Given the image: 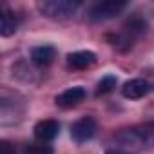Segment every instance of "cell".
<instances>
[{
    "instance_id": "obj_11",
    "label": "cell",
    "mask_w": 154,
    "mask_h": 154,
    "mask_svg": "<svg viewBox=\"0 0 154 154\" xmlns=\"http://www.w3.org/2000/svg\"><path fill=\"white\" fill-rule=\"evenodd\" d=\"M116 82H118V80H116V76H111V74L103 76V78L98 82V87H96V96L111 93V91L116 87Z\"/></svg>"
},
{
    "instance_id": "obj_10",
    "label": "cell",
    "mask_w": 154,
    "mask_h": 154,
    "mask_svg": "<svg viewBox=\"0 0 154 154\" xmlns=\"http://www.w3.org/2000/svg\"><path fill=\"white\" fill-rule=\"evenodd\" d=\"M18 29V18L11 11H4L2 20H0V35L2 36H11Z\"/></svg>"
},
{
    "instance_id": "obj_3",
    "label": "cell",
    "mask_w": 154,
    "mask_h": 154,
    "mask_svg": "<svg viewBox=\"0 0 154 154\" xmlns=\"http://www.w3.org/2000/svg\"><path fill=\"white\" fill-rule=\"evenodd\" d=\"M127 8L125 2H118V0H105V2H98L89 9V20L91 22H105L114 17H118L123 9Z\"/></svg>"
},
{
    "instance_id": "obj_5",
    "label": "cell",
    "mask_w": 154,
    "mask_h": 154,
    "mask_svg": "<svg viewBox=\"0 0 154 154\" xmlns=\"http://www.w3.org/2000/svg\"><path fill=\"white\" fill-rule=\"evenodd\" d=\"M150 93V85L147 80L143 78H134V80H129L123 84L122 87V94L129 100H138V98H143Z\"/></svg>"
},
{
    "instance_id": "obj_8",
    "label": "cell",
    "mask_w": 154,
    "mask_h": 154,
    "mask_svg": "<svg viewBox=\"0 0 154 154\" xmlns=\"http://www.w3.org/2000/svg\"><path fill=\"white\" fill-rule=\"evenodd\" d=\"M94 62H96V54L93 51H76L67 56V63L72 69H87L94 65Z\"/></svg>"
},
{
    "instance_id": "obj_14",
    "label": "cell",
    "mask_w": 154,
    "mask_h": 154,
    "mask_svg": "<svg viewBox=\"0 0 154 154\" xmlns=\"http://www.w3.org/2000/svg\"><path fill=\"white\" fill-rule=\"evenodd\" d=\"M105 154H129L127 150H122V149H109Z\"/></svg>"
},
{
    "instance_id": "obj_2",
    "label": "cell",
    "mask_w": 154,
    "mask_h": 154,
    "mask_svg": "<svg viewBox=\"0 0 154 154\" xmlns=\"http://www.w3.org/2000/svg\"><path fill=\"white\" fill-rule=\"evenodd\" d=\"M80 8L78 0H44L38 2V9L44 17L53 20H65L71 18Z\"/></svg>"
},
{
    "instance_id": "obj_1",
    "label": "cell",
    "mask_w": 154,
    "mask_h": 154,
    "mask_svg": "<svg viewBox=\"0 0 154 154\" xmlns=\"http://www.w3.org/2000/svg\"><path fill=\"white\" fill-rule=\"evenodd\" d=\"M116 141L132 150H147L154 147V122L136 125L131 129H123L116 134Z\"/></svg>"
},
{
    "instance_id": "obj_7",
    "label": "cell",
    "mask_w": 154,
    "mask_h": 154,
    "mask_svg": "<svg viewBox=\"0 0 154 154\" xmlns=\"http://www.w3.org/2000/svg\"><path fill=\"white\" fill-rule=\"evenodd\" d=\"M35 136L44 143V141H51L58 136L60 132V123L54 122V120H42L35 125Z\"/></svg>"
},
{
    "instance_id": "obj_13",
    "label": "cell",
    "mask_w": 154,
    "mask_h": 154,
    "mask_svg": "<svg viewBox=\"0 0 154 154\" xmlns=\"http://www.w3.org/2000/svg\"><path fill=\"white\" fill-rule=\"evenodd\" d=\"M0 154H17V150L9 141H2L0 143Z\"/></svg>"
},
{
    "instance_id": "obj_12",
    "label": "cell",
    "mask_w": 154,
    "mask_h": 154,
    "mask_svg": "<svg viewBox=\"0 0 154 154\" xmlns=\"http://www.w3.org/2000/svg\"><path fill=\"white\" fill-rule=\"evenodd\" d=\"M24 154H53V147L45 145V143H36V145H29Z\"/></svg>"
},
{
    "instance_id": "obj_4",
    "label": "cell",
    "mask_w": 154,
    "mask_h": 154,
    "mask_svg": "<svg viewBox=\"0 0 154 154\" xmlns=\"http://www.w3.org/2000/svg\"><path fill=\"white\" fill-rule=\"evenodd\" d=\"M96 132V122L91 116H84L78 122H74L71 127V138L76 143H85L89 141Z\"/></svg>"
},
{
    "instance_id": "obj_6",
    "label": "cell",
    "mask_w": 154,
    "mask_h": 154,
    "mask_svg": "<svg viewBox=\"0 0 154 154\" xmlns=\"http://www.w3.org/2000/svg\"><path fill=\"white\" fill-rule=\"evenodd\" d=\"M85 96H87L85 89L80 87V85H76V87H71V89L63 91L62 94H58L56 96V105H60V107H74L80 102H84Z\"/></svg>"
},
{
    "instance_id": "obj_9",
    "label": "cell",
    "mask_w": 154,
    "mask_h": 154,
    "mask_svg": "<svg viewBox=\"0 0 154 154\" xmlns=\"http://www.w3.org/2000/svg\"><path fill=\"white\" fill-rule=\"evenodd\" d=\"M56 56V49L53 45H38L31 51V60L36 65H49Z\"/></svg>"
}]
</instances>
